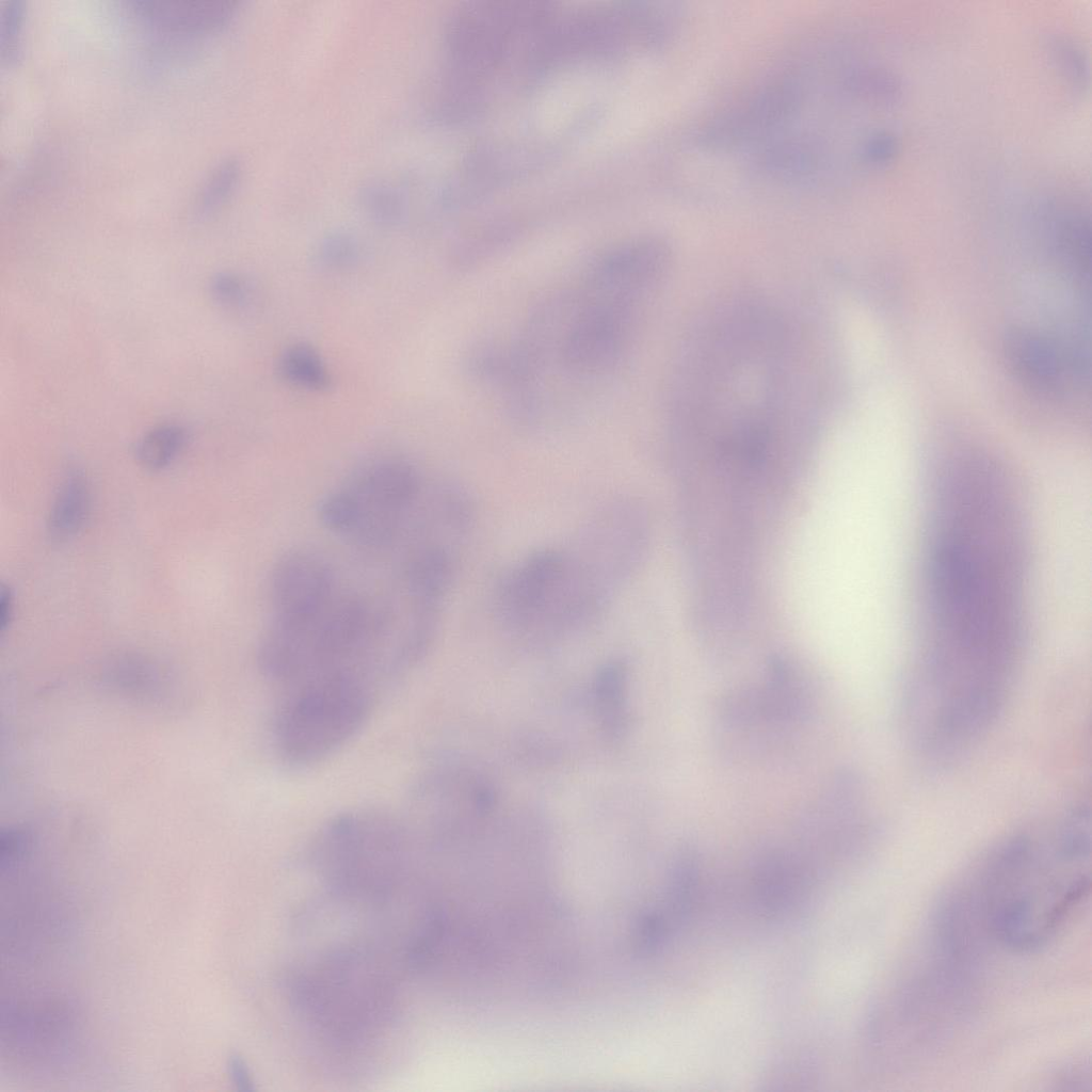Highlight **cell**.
<instances>
[{"instance_id":"ac0fdd59","label":"cell","mask_w":1092,"mask_h":1092,"mask_svg":"<svg viewBox=\"0 0 1092 1092\" xmlns=\"http://www.w3.org/2000/svg\"><path fill=\"white\" fill-rule=\"evenodd\" d=\"M358 200L364 212L375 223L391 226L404 214V200L391 183L381 179L365 181L358 189Z\"/></svg>"},{"instance_id":"9c48e42d","label":"cell","mask_w":1092,"mask_h":1092,"mask_svg":"<svg viewBox=\"0 0 1092 1092\" xmlns=\"http://www.w3.org/2000/svg\"><path fill=\"white\" fill-rule=\"evenodd\" d=\"M1005 357L1015 376L1042 394L1064 389L1067 376L1083 378L1085 358L1080 349H1065L1040 333L1014 328L1003 341Z\"/></svg>"},{"instance_id":"e0dca14e","label":"cell","mask_w":1092,"mask_h":1092,"mask_svg":"<svg viewBox=\"0 0 1092 1092\" xmlns=\"http://www.w3.org/2000/svg\"><path fill=\"white\" fill-rule=\"evenodd\" d=\"M242 176V162L235 156L222 159L208 174L197 194L195 211L200 218L215 212L231 196Z\"/></svg>"},{"instance_id":"7a4b0ae2","label":"cell","mask_w":1092,"mask_h":1092,"mask_svg":"<svg viewBox=\"0 0 1092 1092\" xmlns=\"http://www.w3.org/2000/svg\"><path fill=\"white\" fill-rule=\"evenodd\" d=\"M922 565V637L971 652L1022 642L1026 543L978 519L929 520Z\"/></svg>"},{"instance_id":"3957f363","label":"cell","mask_w":1092,"mask_h":1092,"mask_svg":"<svg viewBox=\"0 0 1092 1092\" xmlns=\"http://www.w3.org/2000/svg\"><path fill=\"white\" fill-rule=\"evenodd\" d=\"M1077 822L1051 842L1011 837L983 861L973 882L992 941L1014 951L1039 950L1082 904L1091 884L1090 838Z\"/></svg>"},{"instance_id":"5b68a950","label":"cell","mask_w":1092,"mask_h":1092,"mask_svg":"<svg viewBox=\"0 0 1092 1092\" xmlns=\"http://www.w3.org/2000/svg\"><path fill=\"white\" fill-rule=\"evenodd\" d=\"M271 724L273 748L295 768L320 762L347 744L364 726L375 689L347 673L311 678L291 687Z\"/></svg>"},{"instance_id":"30bf717a","label":"cell","mask_w":1092,"mask_h":1092,"mask_svg":"<svg viewBox=\"0 0 1092 1092\" xmlns=\"http://www.w3.org/2000/svg\"><path fill=\"white\" fill-rule=\"evenodd\" d=\"M130 4L150 27L181 34L219 31L238 11L234 0H133Z\"/></svg>"},{"instance_id":"44dd1931","label":"cell","mask_w":1092,"mask_h":1092,"mask_svg":"<svg viewBox=\"0 0 1092 1092\" xmlns=\"http://www.w3.org/2000/svg\"><path fill=\"white\" fill-rule=\"evenodd\" d=\"M317 262L327 269H343L352 266L358 257V243L347 231L326 235L316 248Z\"/></svg>"},{"instance_id":"ffe728a7","label":"cell","mask_w":1092,"mask_h":1092,"mask_svg":"<svg viewBox=\"0 0 1092 1092\" xmlns=\"http://www.w3.org/2000/svg\"><path fill=\"white\" fill-rule=\"evenodd\" d=\"M25 5L22 0H7L0 9V57L7 65L20 58Z\"/></svg>"},{"instance_id":"6da1fadb","label":"cell","mask_w":1092,"mask_h":1092,"mask_svg":"<svg viewBox=\"0 0 1092 1092\" xmlns=\"http://www.w3.org/2000/svg\"><path fill=\"white\" fill-rule=\"evenodd\" d=\"M627 499L598 508L564 543L530 552L495 590V613L505 631L531 644L569 638L593 624L633 573L646 524Z\"/></svg>"},{"instance_id":"cb8c5ba5","label":"cell","mask_w":1092,"mask_h":1092,"mask_svg":"<svg viewBox=\"0 0 1092 1092\" xmlns=\"http://www.w3.org/2000/svg\"><path fill=\"white\" fill-rule=\"evenodd\" d=\"M229 1072L234 1082L243 1090L252 1089V1080L244 1062L237 1056L229 1061Z\"/></svg>"},{"instance_id":"9a60e30c","label":"cell","mask_w":1092,"mask_h":1092,"mask_svg":"<svg viewBox=\"0 0 1092 1092\" xmlns=\"http://www.w3.org/2000/svg\"><path fill=\"white\" fill-rule=\"evenodd\" d=\"M282 376L289 383L309 390H324L331 386V376L319 353L309 344L295 343L282 354L278 362Z\"/></svg>"},{"instance_id":"277c9868","label":"cell","mask_w":1092,"mask_h":1092,"mask_svg":"<svg viewBox=\"0 0 1092 1092\" xmlns=\"http://www.w3.org/2000/svg\"><path fill=\"white\" fill-rule=\"evenodd\" d=\"M419 852L407 819L379 809L340 813L314 835L312 866L341 892H385L405 874Z\"/></svg>"},{"instance_id":"d4e9b609","label":"cell","mask_w":1092,"mask_h":1092,"mask_svg":"<svg viewBox=\"0 0 1092 1092\" xmlns=\"http://www.w3.org/2000/svg\"><path fill=\"white\" fill-rule=\"evenodd\" d=\"M14 615V596L10 588H2L1 600H0V622L1 627L4 629Z\"/></svg>"},{"instance_id":"ba28073f","label":"cell","mask_w":1092,"mask_h":1092,"mask_svg":"<svg viewBox=\"0 0 1092 1092\" xmlns=\"http://www.w3.org/2000/svg\"><path fill=\"white\" fill-rule=\"evenodd\" d=\"M337 591L330 563L308 549H293L274 564L269 581L272 620L305 617L323 607Z\"/></svg>"},{"instance_id":"7c38bea8","label":"cell","mask_w":1092,"mask_h":1092,"mask_svg":"<svg viewBox=\"0 0 1092 1092\" xmlns=\"http://www.w3.org/2000/svg\"><path fill=\"white\" fill-rule=\"evenodd\" d=\"M92 494L86 477L69 469L58 486L48 517L47 532L51 541L64 543L84 527L91 512Z\"/></svg>"},{"instance_id":"7402d4cb","label":"cell","mask_w":1092,"mask_h":1092,"mask_svg":"<svg viewBox=\"0 0 1092 1092\" xmlns=\"http://www.w3.org/2000/svg\"><path fill=\"white\" fill-rule=\"evenodd\" d=\"M210 292L215 302L230 309L245 307L252 295L247 282L230 272L216 274L211 280Z\"/></svg>"},{"instance_id":"5bb4252c","label":"cell","mask_w":1092,"mask_h":1092,"mask_svg":"<svg viewBox=\"0 0 1092 1092\" xmlns=\"http://www.w3.org/2000/svg\"><path fill=\"white\" fill-rule=\"evenodd\" d=\"M756 888L761 905L769 913H780L792 903L802 884L796 861L772 852L762 857L756 870Z\"/></svg>"},{"instance_id":"d6986e66","label":"cell","mask_w":1092,"mask_h":1092,"mask_svg":"<svg viewBox=\"0 0 1092 1092\" xmlns=\"http://www.w3.org/2000/svg\"><path fill=\"white\" fill-rule=\"evenodd\" d=\"M697 879V863L694 853L687 849L677 857L672 870L670 896L672 911L676 918H682L693 899Z\"/></svg>"},{"instance_id":"603a6c76","label":"cell","mask_w":1092,"mask_h":1092,"mask_svg":"<svg viewBox=\"0 0 1092 1092\" xmlns=\"http://www.w3.org/2000/svg\"><path fill=\"white\" fill-rule=\"evenodd\" d=\"M898 148L897 139L888 132H877L862 145L861 157L870 164H885L890 161Z\"/></svg>"},{"instance_id":"8992f818","label":"cell","mask_w":1092,"mask_h":1092,"mask_svg":"<svg viewBox=\"0 0 1092 1092\" xmlns=\"http://www.w3.org/2000/svg\"><path fill=\"white\" fill-rule=\"evenodd\" d=\"M418 469L399 456H380L355 468L321 500L323 526L367 551L391 550L424 488Z\"/></svg>"},{"instance_id":"8fae6325","label":"cell","mask_w":1092,"mask_h":1092,"mask_svg":"<svg viewBox=\"0 0 1092 1092\" xmlns=\"http://www.w3.org/2000/svg\"><path fill=\"white\" fill-rule=\"evenodd\" d=\"M628 670L622 661L604 664L596 672L592 686V706L604 736L614 741L628 728Z\"/></svg>"},{"instance_id":"4fadbf2b","label":"cell","mask_w":1092,"mask_h":1092,"mask_svg":"<svg viewBox=\"0 0 1092 1092\" xmlns=\"http://www.w3.org/2000/svg\"><path fill=\"white\" fill-rule=\"evenodd\" d=\"M822 146L807 135H789L768 142L759 151L761 171L781 179L806 177L819 167Z\"/></svg>"},{"instance_id":"2e32d148","label":"cell","mask_w":1092,"mask_h":1092,"mask_svg":"<svg viewBox=\"0 0 1092 1092\" xmlns=\"http://www.w3.org/2000/svg\"><path fill=\"white\" fill-rule=\"evenodd\" d=\"M188 434L178 424H162L145 433L138 441L135 456L140 465L148 470H161L170 466L187 444Z\"/></svg>"},{"instance_id":"52a82bcc","label":"cell","mask_w":1092,"mask_h":1092,"mask_svg":"<svg viewBox=\"0 0 1092 1092\" xmlns=\"http://www.w3.org/2000/svg\"><path fill=\"white\" fill-rule=\"evenodd\" d=\"M803 99V90L796 80H772L705 123L697 132V144L708 150L726 151L767 140L797 116Z\"/></svg>"}]
</instances>
